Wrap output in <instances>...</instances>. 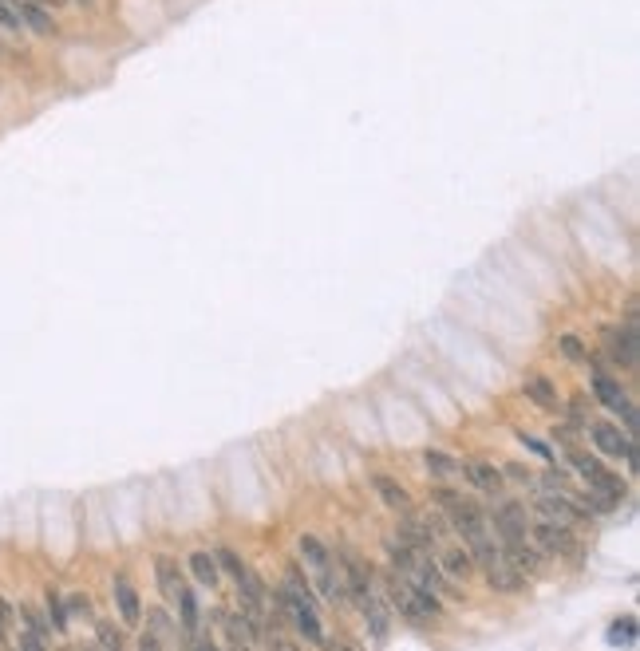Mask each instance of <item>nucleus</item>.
<instances>
[{"label":"nucleus","mask_w":640,"mask_h":651,"mask_svg":"<svg viewBox=\"0 0 640 651\" xmlns=\"http://www.w3.org/2000/svg\"><path fill=\"white\" fill-rule=\"evenodd\" d=\"M387 561H392V569L404 577L407 584H416V589H423V592H431V596H451V600H463V589L459 584H447L443 580V572H439V564H435V557L431 552H419V549H411V545H404V541H387Z\"/></svg>","instance_id":"obj_1"},{"label":"nucleus","mask_w":640,"mask_h":651,"mask_svg":"<svg viewBox=\"0 0 640 651\" xmlns=\"http://www.w3.org/2000/svg\"><path fill=\"white\" fill-rule=\"evenodd\" d=\"M376 584L387 592V608L399 612L411 624H435L439 616H443V600H439V596H431V592L416 589V584H407L396 569H384Z\"/></svg>","instance_id":"obj_2"},{"label":"nucleus","mask_w":640,"mask_h":651,"mask_svg":"<svg viewBox=\"0 0 640 651\" xmlns=\"http://www.w3.org/2000/svg\"><path fill=\"white\" fill-rule=\"evenodd\" d=\"M463 549L471 552L474 572H482V580L491 584L494 592H522L526 577L506 561V552H502V545H498V537H494V533H486V537H479V541H471V545H463Z\"/></svg>","instance_id":"obj_3"},{"label":"nucleus","mask_w":640,"mask_h":651,"mask_svg":"<svg viewBox=\"0 0 640 651\" xmlns=\"http://www.w3.org/2000/svg\"><path fill=\"white\" fill-rule=\"evenodd\" d=\"M566 458H569V466L578 470L581 477H585V486L589 490H597V494H609L613 502H621L625 497V482L616 477L609 466H605L597 454H589V450H581V447H573V450H566Z\"/></svg>","instance_id":"obj_4"},{"label":"nucleus","mask_w":640,"mask_h":651,"mask_svg":"<svg viewBox=\"0 0 640 651\" xmlns=\"http://www.w3.org/2000/svg\"><path fill=\"white\" fill-rule=\"evenodd\" d=\"M534 509H538V521L566 525V529H578V525L589 521V514L573 502L569 490H534Z\"/></svg>","instance_id":"obj_5"},{"label":"nucleus","mask_w":640,"mask_h":651,"mask_svg":"<svg viewBox=\"0 0 640 651\" xmlns=\"http://www.w3.org/2000/svg\"><path fill=\"white\" fill-rule=\"evenodd\" d=\"M601 344H605V360L613 367H625V372H633L640 363V328L636 324H609V328H601Z\"/></svg>","instance_id":"obj_6"},{"label":"nucleus","mask_w":640,"mask_h":651,"mask_svg":"<svg viewBox=\"0 0 640 651\" xmlns=\"http://www.w3.org/2000/svg\"><path fill=\"white\" fill-rule=\"evenodd\" d=\"M585 430H589L597 454H605V458H625L636 470V442L628 439L621 427H613V422H589Z\"/></svg>","instance_id":"obj_7"},{"label":"nucleus","mask_w":640,"mask_h":651,"mask_svg":"<svg viewBox=\"0 0 640 651\" xmlns=\"http://www.w3.org/2000/svg\"><path fill=\"white\" fill-rule=\"evenodd\" d=\"M530 541L541 557H573L578 552V537L566 525H549V521H530Z\"/></svg>","instance_id":"obj_8"},{"label":"nucleus","mask_w":640,"mask_h":651,"mask_svg":"<svg viewBox=\"0 0 640 651\" xmlns=\"http://www.w3.org/2000/svg\"><path fill=\"white\" fill-rule=\"evenodd\" d=\"M435 564H439V572H443V580L447 584H463L474 577V561H471V552H466L463 545H451V541H443V545H435Z\"/></svg>","instance_id":"obj_9"},{"label":"nucleus","mask_w":640,"mask_h":651,"mask_svg":"<svg viewBox=\"0 0 640 651\" xmlns=\"http://www.w3.org/2000/svg\"><path fill=\"white\" fill-rule=\"evenodd\" d=\"M356 608H360V616H364V624H368V636L376 639V644H384L387 632H392V608H387V600L376 592H368L364 600H356Z\"/></svg>","instance_id":"obj_10"},{"label":"nucleus","mask_w":640,"mask_h":651,"mask_svg":"<svg viewBox=\"0 0 640 651\" xmlns=\"http://www.w3.org/2000/svg\"><path fill=\"white\" fill-rule=\"evenodd\" d=\"M155 580H158V592H162V600L167 604H175L182 596V589H186V577H182L178 561L167 557V552H158L155 557Z\"/></svg>","instance_id":"obj_11"},{"label":"nucleus","mask_w":640,"mask_h":651,"mask_svg":"<svg viewBox=\"0 0 640 651\" xmlns=\"http://www.w3.org/2000/svg\"><path fill=\"white\" fill-rule=\"evenodd\" d=\"M463 477H466V482H471L479 494H486V497H498V494H502V486H506L502 470H498V466H491V462H463Z\"/></svg>","instance_id":"obj_12"},{"label":"nucleus","mask_w":640,"mask_h":651,"mask_svg":"<svg viewBox=\"0 0 640 651\" xmlns=\"http://www.w3.org/2000/svg\"><path fill=\"white\" fill-rule=\"evenodd\" d=\"M111 592H115V612H119V620H123L127 627H135L139 620H143V600H139L135 584L127 580V577H115V580H111Z\"/></svg>","instance_id":"obj_13"},{"label":"nucleus","mask_w":640,"mask_h":651,"mask_svg":"<svg viewBox=\"0 0 640 651\" xmlns=\"http://www.w3.org/2000/svg\"><path fill=\"white\" fill-rule=\"evenodd\" d=\"M13 8H16L20 24H24V32H36V36H52V32H56V16H52L40 0H13Z\"/></svg>","instance_id":"obj_14"},{"label":"nucleus","mask_w":640,"mask_h":651,"mask_svg":"<svg viewBox=\"0 0 640 651\" xmlns=\"http://www.w3.org/2000/svg\"><path fill=\"white\" fill-rule=\"evenodd\" d=\"M147 636H150V639H158L162 647L182 644V639H186V636L178 632V624L170 620V612H167V608H150V612H147Z\"/></svg>","instance_id":"obj_15"},{"label":"nucleus","mask_w":640,"mask_h":651,"mask_svg":"<svg viewBox=\"0 0 640 651\" xmlns=\"http://www.w3.org/2000/svg\"><path fill=\"white\" fill-rule=\"evenodd\" d=\"M372 490L379 494V502H384L387 509H396V514H407V509H411V494L396 482V477L376 474V477H372Z\"/></svg>","instance_id":"obj_16"},{"label":"nucleus","mask_w":640,"mask_h":651,"mask_svg":"<svg viewBox=\"0 0 640 651\" xmlns=\"http://www.w3.org/2000/svg\"><path fill=\"white\" fill-rule=\"evenodd\" d=\"M175 608H178V627H182V636H198V632H202V608H198V596H194L190 584L182 589V596L175 600Z\"/></svg>","instance_id":"obj_17"},{"label":"nucleus","mask_w":640,"mask_h":651,"mask_svg":"<svg viewBox=\"0 0 640 651\" xmlns=\"http://www.w3.org/2000/svg\"><path fill=\"white\" fill-rule=\"evenodd\" d=\"M589 383H593V395H597V399H601V403H605V407H609V410H621V407L628 403V395H625V387H621V383H616V379H613V375H605V372H593V379H589Z\"/></svg>","instance_id":"obj_18"},{"label":"nucleus","mask_w":640,"mask_h":651,"mask_svg":"<svg viewBox=\"0 0 640 651\" xmlns=\"http://www.w3.org/2000/svg\"><path fill=\"white\" fill-rule=\"evenodd\" d=\"M522 391H526L530 403H538L541 410H558V415L566 410V403L558 399V391H553L549 379H538V375H534V379H526V387H522Z\"/></svg>","instance_id":"obj_19"},{"label":"nucleus","mask_w":640,"mask_h":651,"mask_svg":"<svg viewBox=\"0 0 640 651\" xmlns=\"http://www.w3.org/2000/svg\"><path fill=\"white\" fill-rule=\"evenodd\" d=\"M190 577H194V584H202V589H214V584L222 580V572H218V561H214L205 549L190 552Z\"/></svg>","instance_id":"obj_20"},{"label":"nucleus","mask_w":640,"mask_h":651,"mask_svg":"<svg viewBox=\"0 0 640 651\" xmlns=\"http://www.w3.org/2000/svg\"><path fill=\"white\" fill-rule=\"evenodd\" d=\"M44 620H48L52 632H60V636L68 632V624H72V620H68V608H63V596H60L56 589L44 592Z\"/></svg>","instance_id":"obj_21"},{"label":"nucleus","mask_w":640,"mask_h":651,"mask_svg":"<svg viewBox=\"0 0 640 651\" xmlns=\"http://www.w3.org/2000/svg\"><path fill=\"white\" fill-rule=\"evenodd\" d=\"M636 636H640L636 616H621V620L609 624V632H605V644H613V647H633Z\"/></svg>","instance_id":"obj_22"},{"label":"nucleus","mask_w":640,"mask_h":651,"mask_svg":"<svg viewBox=\"0 0 640 651\" xmlns=\"http://www.w3.org/2000/svg\"><path fill=\"white\" fill-rule=\"evenodd\" d=\"M423 462H427V470L435 477H463V462L451 458V454H443V450H427Z\"/></svg>","instance_id":"obj_23"},{"label":"nucleus","mask_w":640,"mask_h":651,"mask_svg":"<svg viewBox=\"0 0 640 651\" xmlns=\"http://www.w3.org/2000/svg\"><path fill=\"white\" fill-rule=\"evenodd\" d=\"M95 647L100 651H127L123 632H119L111 620H95Z\"/></svg>","instance_id":"obj_24"},{"label":"nucleus","mask_w":640,"mask_h":651,"mask_svg":"<svg viewBox=\"0 0 640 651\" xmlns=\"http://www.w3.org/2000/svg\"><path fill=\"white\" fill-rule=\"evenodd\" d=\"M214 561H218V572H230V577H234V584H237V580H242L245 572H249V569H245V561L237 557V552H234L230 545H218V549H214Z\"/></svg>","instance_id":"obj_25"},{"label":"nucleus","mask_w":640,"mask_h":651,"mask_svg":"<svg viewBox=\"0 0 640 651\" xmlns=\"http://www.w3.org/2000/svg\"><path fill=\"white\" fill-rule=\"evenodd\" d=\"M558 352L566 355L569 363H589V344H585V340H578V335H573V332L558 335Z\"/></svg>","instance_id":"obj_26"},{"label":"nucleus","mask_w":640,"mask_h":651,"mask_svg":"<svg viewBox=\"0 0 640 651\" xmlns=\"http://www.w3.org/2000/svg\"><path fill=\"white\" fill-rule=\"evenodd\" d=\"M16 627V604H8L5 596H0V651L8 647V636H13Z\"/></svg>","instance_id":"obj_27"},{"label":"nucleus","mask_w":640,"mask_h":651,"mask_svg":"<svg viewBox=\"0 0 640 651\" xmlns=\"http://www.w3.org/2000/svg\"><path fill=\"white\" fill-rule=\"evenodd\" d=\"M502 477H510V482H518V486H526V490H538V477H534V470H526L522 462H510V466H502Z\"/></svg>","instance_id":"obj_28"},{"label":"nucleus","mask_w":640,"mask_h":651,"mask_svg":"<svg viewBox=\"0 0 640 651\" xmlns=\"http://www.w3.org/2000/svg\"><path fill=\"white\" fill-rule=\"evenodd\" d=\"M63 608H68V620L75 616V620H91V600L83 592H72L68 600H63Z\"/></svg>","instance_id":"obj_29"},{"label":"nucleus","mask_w":640,"mask_h":651,"mask_svg":"<svg viewBox=\"0 0 640 651\" xmlns=\"http://www.w3.org/2000/svg\"><path fill=\"white\" fill-rule=\"evenodd\" d=\"M518 442L530 450V454H538V458H546V462H558V454L549 450V442H541V439H534V434H526V430H518Z\"/></svg>","instance_id":"obj_30"},{"label":"nucleus","mask_w":640,"mask_h":651,"mask_svg":"<svg viewBox=\"0 0 640 651\" xmlns=\"http://www.w3.org/2000/svg\"><path fill=\"white\" fill-rule=\"evenodd\" d=\"M139 651H167V647H162L158 639H150V636L143 632V636H139Z\"/></svg>","instance_id":"obj_31"},{"label":"nucleus","mask_w":640,"mask_h":651,"mask_svg":"<svg viewBox=\"0 0 640 651\" xmlns=\"http://www.w3.org/2000/svg\"><path fill=\"white\" fill-rule=\"evenodd\" d=\"M182 651H194V647H190V639H182Z\"/></svg>","instance_id":"obj_32"},{"label":"nucleus","mask_w":640,"mask_h":651,"mask_svg":"<svg viewBox=\"0 0 640 651\" xmlns=\"http://www.w3.org/2000/svg\"><path fill=\"white\" fill-rule=\"evenodd\" d=\"M0 56H5V40H0Z\"/></svg>","instance_id":"obj_33"},{"label":"nucleus","mask_w":640,"mask_h":651,"mask_svg":"<svg viewBox=\"0 0 640 651\" xmlns=\"http://www.w3.org/2000/svg\"><path fill=\"white\" fill-rule=\"evenodd\" d=\"M60 651H80V647H60Z\"/></svg>","instance_id":"obj_34"}]
</instances>
